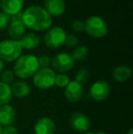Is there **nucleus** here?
Segmentation results:
<instances>
[{
	"instance_id": "nucleus-1",
	"label": "nucleus",
	"mask_w": 133,
	"mask_h": 134,
	"mask_svg": "<svg viewBox=\"0 0 133 134\" xmlns=\"http://www.w3.org/2000/svg\"><path fill=\"white\" fill-rule=\"evenodd\" d=\"M22 21L25 27L41 32L51 27L52 16L43 7L31 5L22 13Z\"/></svg>"
},
{
	"instance_id": "nucleus-2",
	"label": "nucleus",
	"mask_w": 133,
	"mask_h": 134,
	"mask_svg": "<svg viewBox=\"0 0 133 134\" xmlns=\"http://www.w3.org/2000/svg\"><path fill=\"white\" fill-rule=\"evenodd\" d=\"M38 69L37 57L31 54H26L20 56L16 60L13 72L15 76L24 80L33 77Z\"/></svg>"
},
{
	"instance_id": "nucleus-3",
	"label": "nucleus",
	"mask_w": 133,
	"mask_h": 134,
	"mask_svg": "<svg viewBox=\"0 0 133 134\" xmlns=\"http://www.w3.org/2000/svg\"><path fill=\"white\" fill-rule=\"evenodd\" d=\"M19 41L13 39H5L0 42V59L2 61H16L22 53Z\"/></svg>"
},
{
	"instance_id": "nucleus-4",
	"label": "nucleus",
	"mask_w": 133,
	"mask_h": 134,
	"mask_svg": "<svg viewBox=\"0 0 133 134\" xmlns=\"http://www.w3.org/2000/svg\"><path fill=\"white\" fill-rule=\"evenodd\" d=\"M85 31L91 37L101 38L108 33V26L100 16H90L85 23Z\"/></svg>"
},
{
	"instance_id": "nucleus-5",
	"label": "nucleus",
	"mask_w": 133,
	"mask_h": 134,
	"mask_svg": "<svg viewBox=\"0 0 133 134\" xmlns=\"http://www.w3.org/2000/svg\"><path fill=\"white\" fill-rule=\"evenodd\" d=\"M56 73L52 69H38L33 76V83L39 90H48L55 85Z\"/></svg>"
},
{
	"instance_id": "nucleus-6",
	"label": "nucleus",
	"mask_w": 133,
	"mask_h": 134,
	"mask_svg": "<svg viewBox=\"0 0 133 134\" xmlns=\"http://www.w3.org/2000/svg\"><path fill=\"white\" fill-rule=\"evenodd\" d=\"M67 34L62 27H54L48 30L44 36V42L46 46L49 48H59L64 45Z\"/></svg>"
},
{
	"instance_id": "nucleus-7",
	"label": "nucleus",
	"mask_w": 133,
	"mask_h": 134,
	"mask_svg": "<svg viewBox=\"0 0 133 134\" xmlns=\"http://www.w3.org/2000/svg\"><path fill=\"white\" fill-rule=\"evenodd\" d=\"M110 94V87L105 80L95 81L90 87L89 95L94 100L103 101L106 100Z\"/></svg>"
},
{
	"instance_id": "nucleus-8",
	"label": "nucleus",
	"mask_w": 133,
	"mask_h": 134,
	"mask_svg": "<svg viewBox=\"0 0 133 134\" xmlns=\"http://www.w3.org/2000/svg\"><path fill=\"white\" fill-rule=\"evenodd\" d=\"M75 61L71 55L67 53H59L51 59V66L55 70L59 73H66L69 71L74 66Z\"/></svg>"
},
{
	"instance_id": "nucleus-9",
	"label": "nucleus",
	"mask_w": 133,
	"mask_h": 134,
	"mask_svg": "<svg viewBox=\"0 0 133 134\" xmlns=\"http://www.w3.org/2000/svg\"><path fill=\"white\" fill-rule=\"evenodd\" d=\"M71 128L77 131L85 132L90 127V120L85 114L81 112H75L69 118Z\"/></svg>"
},
{
	"instance_id": "nucleus-10",
	"label": "nucleus",
	"mask_w": 133,
	"mask_h": 134,
	"mask_svg": "<svg viewBox=\"0 0 133 134\" xmlns=\"http://www.w3.org/2000/svg\"><path fill=\"white\" fill-rule=\"evenodd\" d=\"M82 95H83V87L77 81H70L65 87V99L70 102H77V101L80 100Z\"/></svg>"
},
{
	"instance_id": "nucleus-11",
	"label": "nucleus",
	"mask_w": 133,
	"mask_h": 134,
	"mask_svg": "<svg viewBox=\"0 0 133 134\" xmlns=\"http://www.w3.org/2000/svg\"><path fill=\"white\" fill-rule=\"evenodd\" d=\"M56 124L48 117H42L36 121L34 125L35 134H55Z\"/></svg>"
},
{
	"instance_id": "nucleus-12",
	"label": "nucleus",
	"mask_w": 133,
	"mask_h": 134,
	"mask_svg": "<svg viewBox=\"0 0 133 134\" xmlns=\"http://www.w3.org/2000/svg\"><path fill=\"white\" fill-rule=\"evenodd\" d=\"M43 8L51 16H59L64 14L66 4L64 0H44Z\"/></svg>"
},
{
	"instance_id": "nucleus-13",
	"label": "nucleus",
	"mask_w": 133,
	"mask_h": 134,
	"mask_svg": "<svg viewBox=\"0 0 133 134\" xmlns=\"http://www.w3.org/2000/svg\"><path fill=\"white\" fill-rule=\"evenodd\" d=\"M4 13L12 16L20 13L24 7V0H0Z\"/></svg>"
},
{
	"instance_id": "nucleus-14",
	"label": "nucleus",
	"mask_w": 133,
	"mask_h": 134,
	"mask_svg": "<svg viewBox=\"0 0 133 134\" xmlns=\"http://www.w3.org/2000/svg\"><path fill=\"white\" fill-rule=\"evenodd\" d=\"M16 109L11 105L7 104L0 107V125H12L16 120Z\"/></svg>"
},
{
	"instance_id": "nucleus-15",
	"label": "nucleus",
	"mask_w": 133,
	"mask_h": 134,
	"mask_svg": "<svg viewBox=\"0 0 133 134\" xmlns=\"http://www.w3.org/2000/svg\"><path fill=\"white\" fill-rule=\"evenodd\" d=\"M12 96L18 99H24L30 94V87L26 81L18 80L14 81L10 86Z\"/></svg>"
},
{
	"instance_id": "nucleus-16",
	"label": "nucleus",
	"mask_w": 133,
	"mask_h": 134,
	"mask_svg": "<svg viewBox=\"0 0 133 134\" xmlns=\"http://www.w3.org/2000/svg\"><path fill=\"white\" fill-rule=\"evenodd\" d=\"M8 35L13 40H19L26 32V27L23 24V21H13L10 20L8 27H7Z\"/></svg>"
},
{
	"instance_id": "nucleus-17",
	"label": "nucleus",
	"mask_w": 133,
	"mask_h": 134,
	"mask_svg": "<svg viewBox=\"0 0 133 134\" xmlns=\"http://www.w3.org/2000/svg\"><path fill=\"white\" fill-rule=\"evenodd\" d=\"M18 41H19V44L22 48L33 49L40 45L41 37L35 33H29L27 35H24Z\"/></svg>"
},
{
	"instance_id": "nucleus-18",
	"label": "nucleus",
	"mask_w": 133,
	"mask_h": 134,
	"mask_svg": "<svg viewBox=\"0 0 133 134\" xmlns=\"http://www.w3.org/2000/svg\"><path fill=\"white\" fill-rule=\"evenodd\" d=\"M131 69L128 66H119L115 68L112 71V77L117 82H125L131 76Z\"/></svg>"
},
{
	"instance_id": "nucleus-19",
	"label": "nucleus",
	"mask_w": 133,
	"mask_h": 134,
	"mask_svg": "<svg viewBox=\"0 0 133 134\" xmlns=\"http://www.w3.org/2000/svg\"><path fill=\"white\" fill-rule=\"evenodd\" d=\"M12 97L10 86L0 81V107L8 104L12 99Z\"/></svg>"
},
{
	"instance_id": "nucleus-20",
	"label": "nucleus",
	"mask_w": 133,
	"mask_h": 134,
	"mask_svg": "<svg viewBox=\"0 0 133 134\" xmlns=\"http://www.w3.org/2000/svg\"><path fill=\"white\" fill-rule=\"evenodd\" d=\"M89 48L86 46H78L73 50L71 57L74 61H82L85 60L89 56Z\"/></svg>"
},
{
	"instance_id": "nucleus-21",
	"label": "nucleus",
	"mask_w": 133,
	"mask_h": 134,
	"mask_svg": "<svg viewBox=\"0 0 133 134\" xmlns=\"http://www.w3.org/2000/svg\"><path fill=\"white\" fill-rule=\"evenodd\" d=\"M89 72L86 69H80L78 70L76 74V78H75V81H77L78 83H79L80 85H83L85 83L88 82V80H89Z\"/></svg>"
},
{
	"instance_id": "nucleus-22",
	"label": "nucleus",
	"mask_w": 133,
	"mask_h": 134,
	"mask_svg": "<svg viewBox=\"0 0 133 134\" xmlns=\"http://www.w3.org/2000/svg\"><path fill=\"white\" fill-rule=\"evenodd\" d=\"M69 82H70V80H69L68 76L65 74V73L56 74L55 85L57 87H59V88H65Z\"/></svg>"
},
{
	"instance_id": "nucleus-23",
	"label": "nucleus",
	"mask_w": 133,
	"mask_h": 134,
	"mask_svg": "<svg viewBox=\"0 0 133 134\" xmlns=\"http://www.w3.org/2000/svg\"><path fill=\"white\" fill-rule=\"evenodd\" d=\"M0 79H1V82L10 86V84H12L15 81V74L12 70L7 69L0 74Z\"/></svg>"
},
{
	"instance_id": "nucleus-24",
	"label": "nucleus",
	"mask_w": 133,
	"mask_h": 134,
	"mask_svg": "<svg viewBox=\"0 0 133 134\" xmlns=\"http://www.w3.org/2000/svg\"><path fill=\"white\" fill-rule=\"evenodd\" d=\"M37 64H38L39 69H44L48 68L51 65V58L47 55H41L37 58Z\"/></svg>"
},
{
	"instance_id": "nucleus-25",
	"label": "nucleus",
	"mask_w": 133,
	"mask_h": 134,
	"mask_svg": "<svg viewBox=\"0 0 133 134\" xmlns=\"http://www.w3.org/2000/svg\"><path fill=\"white\" fill-rule=\"evenodd\" d=\"M10 23V16L4 12H0V31L7 29Z\"/></svg>"
},
{
	"instance_id": "nucleus-26",
	"label": "nucleus",
	"mask_w": 133,
	"mask_h": 134,
	"mask_svg": "<svg viewBox=\"0 0 133 134\" xmlns=\"http://www.w3.org/2000/svg\"><path fill=\"white\" fill-rule=\"evenodd\" d=\"M78 42V38L73 34H68L67 35L66 39H65L64 45H66L68 48H74L75 46H77Z\"/></svg>"
},
{
	"instance_id": "nucleus-27",
	"label": "nucleus",
	"mask_w": 133,
	"mask_h": 134,
	"mask_svg": "<svg viewBox=\"0 0 133 134\" xmlns=\"http://www.w3.org/2000/svg\"><path fill=\"white\" fill-rule=\"evenodd\" d=\"M72 29L76 32H82L85 30V23L80 20H76L72 23V26H71Z\"/></svg>"
},
{
	"instance_id": "nucleus-28",
	"label": "nucleus",
	"mask_w": 133,
	"mask_h": 134,
	"mask_svg": "<svg viewBox=\"0 0 133 134\" xmlns=\"http://www.w3.org/2000/svg\"><path fill=\"white\" fill-rule=\"evenodd\" d=\"M2 134H18V130L14 125H8L5 126L2 131Z\"/></svg>"
},
{
	"instance_id": "nucleus-29",
	"label": "nucleus",
	"mask_w": 133,
	"mask_h": 134,
	"mask_svg": "<svg viewBox=\"0 0 133 134\" xmlns=\"http://www.w3.org/2000/svg\"><path fill=\"white\" fill-rule=\"evenodd\" d=\"M3 69H4V61H2L0 59V74L3 72Z\"/></svg>"
},
{
	"instance_id": "nucleus-30",
	"label": "nucleus",
	"mask_w": 133,
	"mask_h": 134,
	"mask_svg": "<svg viewBox=\"0 0 133 134\" xmlns=\"http://www.w3.org/2000/svg\"><path fill=\"white\" fill-rule=\"evenodd\" d=\"M127 134H133V130L132 129H130V130H129L128 132H127Z\"/></svg>"
},
{
	"instance_id": "nucleus-31",
	"label": "nucleus",
	"mask_w": 133,
	"mask_h": 134,
	"mask_svg": "<svg viewBox=\"0 0 133 134\" xmlns=\"http://www.w3.org/2000/svg\"><path fill=\"white\" fill-rule=\"evenodd\" d=\"M2 131H3V128H2V126L0 125V134H2Z\"/></svg>"
},
{
	"instance_id": "nucleus-32",
	"label": "nucleus",
	"mask_w": 133,
	"mask_h": 134,
	"mask_svg": "<svg viewBox=\"0 0 133 134\" xmlns=\"http://www.w3.org/2000/svg\"><path fill=\"white\" fill-rule=\"evenodd\" d=\"M94 134H108V133H106V132H97V133H95Z\"/></svg>"
},
{
	"instance_id": "nucleus-33",
	"label": "nucleus",
	"mask_w": 133,
	"mask_h": 134,
	"mask_svg": "<svg viewBox=\"0 0 133 134\" xmlns=\"http://www.w3.org/2000/svg\"><path fill=\"white\" fill-rule=\"evenodd\" d=\"M84 134H94V132H92V131H89V132H86Z\"/></svg>"
},
{
	"instance_id": "nucleus-34",
	"label": "nucleus",
	"mask_w": 133,
	"mask_h": 134,
	"mask_svg": "<svg viewBox=\"0 0 133 134\" xmlns=\"http://www.w3.org/2000/svg\"><path fill=\"white\" fill-rule=\"evenodd\" d=\"M0 8H1V3H0Z\"/></svg>"
}]
</instances>
